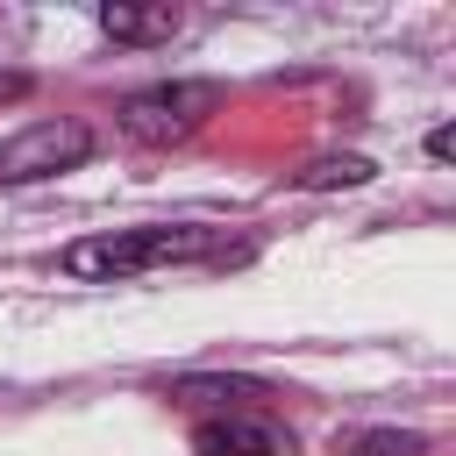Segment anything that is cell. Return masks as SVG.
I'll return each instance as SVG.
<instances>
[{
  "label": "cell",
  "instance_id": "7",
  "mask_svg": "<svg viewBox=\"0 0 456 456\" xmlns=\"http://www.w3.org/2000/svg\"><path fill=\"white\" fill-rule=\"evenodd\" d=\"M349 456H428V442L420 435H399V428H370V435H356Z\"/></svg>",
  "mask_w": 456,
  "mask_h": 456
},
{
  "label": "cell",
  "instance_id": "6",
  "mask_svg": "<svg viewBox=\"0 0 456 456\" xmlns=\"http://www.w3.org/2000/svg\"><path fill=\"white\" fill-rule=\"evenodd\" d=\"M370 178V157H321L299 171V185H363Z\"/></svg>",
  "mask_w": 456,
  "mask_h": 456
},
{
  "label": "cell",
  "instance_id": "10",
  "mask_svg": "<svg viewBox=\"0 0 456 456\" xmlns=\"http://www.w3.org/2000/svg\"><path fill=\"white\" fill-rule=\"evenodd\" d=\"M21 93H28V78H21V71H0V107H14Z\"/></svg>",
  "mask_w": 456,
  "mask_h": 456
},
{
  "label": "cell",
  "instance_id": "5",
  "mask_svg": "<svg viewBox=\"0 0 456 456\" xmlns=\"http://www.w3.org/2000/svg\"><path fill=\"white\" fill-rule=\"evenodd\" d=\"M100 28L114 43H171L178 36V7H100Z\"/></svg>",
  "mask_w": 456,
  "mask_h": 456
},
{
  "label": "cell",
  "instance_id": "3",
  "mask_svg": "<svg viewBox=\"0 0 456 456\" xmlns=\"http://www.w3.org/2000/svg\"><path fill=\"white\" fill-rule=\"evenodd\" d=\"M93 157V128L86 121H28L0 142V185H36V178H57V171H78Z\"/></svg>",
  "mask_w": 456,
  "mask_h": 456
},
{
  "label": "cell",
  "instance_id": "9",
  "mask_svg": "<svg viewBox=\"0 0 456 456\" xmlns=\"http://www.w3.org/2000/svg\"><path fill=\"white\" fill-rule=\"evenodd\" d=\"M428 157L449 164V157H456V128H435V135H428Z\"/></svg>",
  "mask_w": 456,
  "mask_h": 456
},
{
  "label": "cell",
  "instance_id": "8",
  "mask_svg": "<svg viewBox=\"0 0 456 456\" xmlns=\"http://www.w3.org/2000/svg\"><path fill=\"white\" fill-rule=\"evenodd\" d=\"M171 392H178V399H256L249 378H178Z\"/></svg>",
  "mask_w": 456,
  "mask_h": 456
},
{
  "label": "cell",
  "instance_id": "2",
  "mask_svg": "<svg viewBox=\"0 0 456 456\" xmlns=\"http://www.w3.org/2000/svg\"><path fill=\"white\" fill-rule=\"evenodd\" d=\"M214 107H221V86H214V78H157V86H135V93L114 107V121H121L128 142L164 150V142H185Z\"/></svg>",
  "mask_w": 456,
  "mask_h": 456
},
{
  "label": "cell",
  "instance_id": "4",
  "mask_svg": "<svg viewBox=\"0 0 456 456\" xmlns=\"http://www.w3.org/2000/svg\"><path fill=\"white\" fill-rule=\"evenodd\" d=\"M192 456H285V435L256 413H221L192 428Z\"/></svg>",
  "mask_w": 456,
  "mask_h": 456
},
{
  "label": "cell",
  "instance_id": "1",
  "mask_svg": "<svg viewBox=\"0 0 456 456\" xmlns=\"http://www.w3.org/2000/svg\"><path fill=\"white\" fill-rule=\"evenodd\" d=\"M221 256H242L228 249V228H200V221H157V228H107V235H86L71 242L57 264L64 278H142V271H171V264H221Z\"/></svg>",
  "mask_w": 456,
  "mask_h": 456
}]
</instances>
